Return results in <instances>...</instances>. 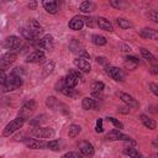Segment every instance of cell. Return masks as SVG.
<instances>
[{
    "instance_id": "f907efd6",
    "label": "cell",
    "mask_w": 158,
    "mask_h": 158,
    "mask_svg": "<svg viewBox=\"0 0 158 158\" xmlns=\"http://www.w3.org/2000/svg\"><path fill=\"white\" fill-rule=\"evenodd\" d=\"M156 158H158V153H157V157H156Z\"/></svg>"
},
{
    "instance_id": "4fadbf2b",
    "label": "cell",
    "mask_w": 158,
    "mask_h": 158,
    "mask_svg": "<svg viewBox=\"0 0 158 158\" xmlns=\"http://www.w3.org/2000/svg\"><path fill=\"white\" fill-rule=\"evenodd\" d=\"M36 107H37V102H36L35 100H28V101H26V102L21 106V109H20V111H19V116H22V117L27 118V117L36 110Z\"/></svg>"
},
{
    "instance_id": "f546056e",
    "label": "cell",
    "mask_w": 158,
    "mask_h": 158,
    "mask_svg": "<svg viewBox=\"0 0 158 158\" xmlns=\"http://www.w3.org/2000/svg\"><path fill=\"white\" fill-rule=\"evenodd\" d=\"M80 132H81V127H80V125L72 123V125L69 126V130H68V136H69L70 138H74V137H77Z\"/></svg>"
},
{
    "instance_id": "816d5d0a",
    "label": "cell",
    "mask_w": 158,
    "mask_h": 158,
    "mask_svg": "<svg viewBox=\"0 0 158 158\" xmlns=\"http://www.w3.org/2000/svg\"><path fill=\"white\" fill-rule=\"evenodd\" d=\"M157 139H158V137H157Z\"/></svg>"
},
{
    "instance_id": "44dd1931",
    "label": "cell",
    "mask_w": 158,
    "mask_h": 158,
    "mask_svg": "<svg viewBox=\"0 0 158 158\" xmlns=\"http://www.w3.org/2000/svg\"><path fill=\"white\" fill-rule=\"evenodd\" d=\"M139 36L143 37V38H148V40L158 41V30L149 28V27H144V28L139 30Z\"/></svg>"
},
{
    "instance_id": "8d00e7d4",
    "label": "cell",
    "mask_w": 158,
    "mask_h": 158,
    "mask_svg": "<svg viewBox=\"0 0 158 158\" xmlns=\"http://www.w3.org/2000/svg\"><path fill=\"white\" fill-rule=\"evenodd\" d=\"M106 120L109 121V122H111L116 128H118V130H121V128H123V123L122 122H120L117 118H115V117H106Z\"/></svg>"
},
{
    "instance_id": "277c9868",
    "label": "cell",
    "mask_w": 158,
    "mask_h": 158,
    "mask_svg": "<svg viewBox=\"0 0 158 158\" xmlns=\"http://www.w3.org/2000/svg\"><path fill=\"white\" fill-rule=\"evenodd\" d=\"M79 80H83V75H81V72L78 70V69H70L67 75L64 77V83H65V86L67 88H75L79 83Z\"/></svg>"
},
{
    "instance_id": "30bf717a",
    "label": "cell",
    "mask_w": 158,
    "mask_h": 158,
    "mask_svg": "<svg viewBox=\"0 0 158 158\" xmlns=\"http://www.w3.org/2000/svg\"><path fill=\"white\" fill-rule=\"evenodd\" d=\"M21 38L19 37V36H15V35H11V36H7L5 40H4V42H2V46H4V48H6V49H10L11 52L14 51V49H17V48H20V46H21Z\"/></svg>"
},
{
    "instance_id": "d4e9b609",
    "label": "cell",
    "mask_w": 158,
    "mask_h": 158,
    "mask_svg": "<svg viewBox=\"0 0 158 158\" xmlns=\"http://www.w3.org/2000/svg\"><path fill=\"white\" fill-rule=\"evenodd\" d=\"M139 53H141V56L143 57V59H146L147 62H149V63L153 64V65H157L158 59H157L148 49H146V48H139Z\"/></svg>"
},
{
    "instance_id": "1f68e13d",
    "label": "cell",
    "mask_w": 158,
    "mask_h": 158,
    "mask_svg": "<svg viewBox=\"0 0 158 158\" xmlns=\"http://www.w3.org/2000/svg\"><path fill=\"white\" fill-rule=\"evenodd\" d=\"M91 41H93V43L96 44V46H104V44H106V42H107V40H106L104 36H101V35H93V36H91Z\"/></svg>"
},
{
    "instance_id": "7c38bea8",
    "label": "cell",
    "mask_w": 158,
    "mask_h": 158,
    "mask_svg": "<svg viewBox=\"0 0 158 158\" xmlns=\"http://www.w3.org/2000/svg\"><path fill=\"white\" fill-rule=\"evenodd\" d=\"M78 148H79V152L84 156V157H89V158H91V157H94V154H95V148H94V146L89 142V141H80L79 142V144H78Z\"/></svg>"
},
{
    "instance_id": "7a4b0ae2",
    "label": "cell",
    "mask_w": 158,
    "mask_h": 158,
    "mask_svg": "<svg viewBox=\"0 0 158 158\" xmlns=\"http://www.w3.org/2000/svg\"><path fill=\"white\" fill-rule=\"evenodd\" d=\"M22 85V78L21 75H17L15 73H10V75L7 77L6 81L2 86V93H9V91H14L16 89H19Z\"/></svg>"
},
{
    "instance_id": "ab89813d",
    "label": "cell",
    "mask_w": 158,
    "mask_h": 158,
    "mask_svg": "<svg viewBox=\"0 0 158 158\" xmlns=\"http://www.w3.org/2000/svg\"><path fill=\"white\" fill-rule=\"evenodd\" d=\"M125 59H126L128 63H133L135 65H137V64L139 63V59H138L137 57H135V56H127Z\"/></svg>"
},
{
    "instance_id": "4dcf8cb0",
    "label": "cell",
    "mask_w": 158,
    "mask_h": 158,
    "mask_svg": "<svg viewBox=\"0 0 158 158\" xmlns=\"http://www.w3.org/2000/svg\"><path fill=\"white\" fill-rule=\"evenodd\" d=\"M116 23H117L118 27L122 28V30H128V28L132 27V23H131L127 19H123V17H117V19H116Z\"/></svg>"
},
{
    "instance_id": "83f0119b",
    "label": "cell",
    "mask_w": 158,
    "mask_h": 158,
    "mask_svg": "<svg viewBox=\"0 0 158 158\" xmlns=\"http://www.w3.org/2000/svg\"><path fill=\"white\" fill-rule=\"evenodd\" d=\"M79 10H80V12H83V14H89V12H91L93 10H95V4H94L93 1H83V2H80V5H79Z\"/></svg>"
},
{
    "instance_id": "52a82bcc",
    "label": "cell",
    "mask_w": 158,
    "mask_h": 158,
    "mask_svg": "<svg viewBox=\"0 0 158 158\" xmlns=\"http://www.w3.org/2000/svg\"><path fill=\"white\" fill-rule=\"evenodd\" d=\"M105 72L109 74V77L111 79H114L115 81H125L126 80V74L123 73L122 69L117 68V67H114V65H106L105 67Z\"/></svg>"
},
{
    "instance_id": "b9f144b4",
    "label": "cell",
    "mask_w": 158,
    "mask_h": 158,
    "mask_svg": "<svg viewBox=\"0 0 158 158\" xmlns=\"http://www.w3.org/2000/svg\"><path fill=\"white\" fill-rule=\"evenodd\" d=\"M149 90H151L156 96H158V84L151 83V84H149Z\"/></svg>"
},
{
    "instance_id": "cb8c5ba5",
    "label": "cell",
    "mask_w": 158,
    "mask_h": 158,
    "mask_svg": "<svg viewBox=\"0 0 158 158\" xmlns=\"http://www.w3.org/2000/svg\"><path fill=\"white\" fill-rule=\"evenodd\" d=\"M42 5H43V9H44L48 14L54 15V14L58 12V2L54 1V0H53V1H48V0H46V1L42 2Z\"/></svg>"
},
{
    "instance_id": "d6a6232c",
    "label": "cell",
    "mask_w": 158,
    "mask_h": 158,
    "mask_svg": "<svg viewBox=\"0 0 158 158\" xmlns=\"http://www.w3.org/2000/svg\"><path fill=\"white\" fill-rule=\"evenodd\" d=\"M60 93H62L63 95H65V96H68V98H73V99H74V98H77V96H78V94H79L75 89H73V88H67V86H65Z\"/></svg>"
},
{
    "instance_id": "e0dca14e",
    "label": "cell",
    "mask_w": 158,
    "mask_h": 158,
    "mask_svg": "<svg viewBox=\"0 0 158 158\" xmlns=\"http://www.w3.org/2000/svg\"><path fill=\"white\" fill-rule=\"evenodd\" d=\"M73 64L77 67V69L78 70H80L81 73H89L90 70H91V65H90V63L86 60V59H84V58H75L74 60H73Z\"/></svg>"
},
{
    "instance_id": "d590c367",
    "label": "cell",
    "mask_w": 158,
    "mask_h": 158,
    "mask_svg": "<svg viewBox=\"0 0 158 158\" xmlns=\"http://www.w3.org/2000/svg\"><path fill=\"white\" fill-rule=\"evenodd\" d=\"M84 156L80 152H67L60 158H83Z\"/></svg>"
},
{
    "instance_id": "60d3db41",
    "label": "cell",
    "mask_w": 158,
    "mask_h": 158,
    "mask_svg": "<svg viewBox=\"0 0 158 158\" xmlns=\"http://www.w3.org/2000/svg\"><path fill=\"white\" fill-rule=\"evenodd\" d=\"M83 20H84V23H85L88 27H93V26H94V19H93V17L85 16V17H83Z\"/></svg>"
},
{
    "instance_id": "f35d334b",
    "label": "cell",
    "mask_w": 158,
    "mask_h": 158,
    "mask_svg": "<svg viewBox=\"0 0 158 158\" xmlns=\"http://www.w3.org/2000/svg\"><path fill=\"white\" fill-rule=\"evenodd\" d=\"M104 131V126H102V118H98L96 120V125H95V132L101 133Z\"/></svg>"
},
{
    "instance_id": "f1b7e54d",
    "label": "cell",
    "mask_w": 158,
    "mask_h": 158,
    "mask_svg": "<svg viewBox=\"0 0 158 158\" xmlns=\"http://www.w3.org/2000/svg\"><path fill=\"white\" fill-rule=\"evenodd\" d=\"M123 153H125L126 156H128L130 158H144V157L142 156V153H141L138 149H136L135 147H126V148L123 149Z\"/></svg>"
},
{
    "instance_id": "6da1fadb",
    "label": "cell",
    "mask_w": 158,
    "mask_h": 158,
    "mask_svg": "<svg viewBox=\"0 0 158 158\" xmlns=\"http://www.w3.org/2000/svg\"><path fill=\"white\" fill-rule=\"evenodd\" d=\"M25 121H26V118L22 117V116L15 117L14 120H11V121L4 127L1 136H2V137H10V136L14 135L16 131H19L20 128H22V126L25 125Z\"/></svg>"
},
{
    "instance_id": "3957f363",
    "label": "cell",
    "mask_w": 158,
    "mask_h": 158,
    "mask_svg": "<svg viewBox=\"0 0 158 158\" xmlns=\"http://www.w3.org/2000/svg\"><path fill=\"white\" fill-rule=\"evenodd\" d=\"M105 138H106L107 141H123V142H126V143H130V147H135V146H136V141L132 139L130 136L122 133L118 128H114V130H111L110 132H107L106 136H105Z\"/></svg>"
},
{
    "instance_id": "5bb4252c",
    "label": "cell",
    "mask_w": 158,
    "mask_h": 158,
    "mask_svg": "<svg viewBox=\"0 0 158 158\" xmlns=\"http://www.w3.org/2000/svg\"><path fill=\"white\" fill-rule=\"evenodd\" d=\"M25 144L30 149H46V148H48V142H46L44 139H40V138L26 139Z\"/></svg>"
},
{
    "instance_id": "ac0fdd59",
    "label": "cell",
    "mask_w": 158,
    "mask_h": 158,
    "mask_svg": "<svg viewBox=\"0 0 158 158\" xmlns=\"http://www.w3.org/2000/svg\"><path fill=\"white\" fill-rule=\"evenodd\" d=\"M81 107L84 110H99L100 105H99V101L95 100L94 98H83L81 100Z\"/></svg>"
},
{
    "instance_id": "7dc6e473",
    "label": "cell",
    "mask_w": 158,
    "mask_h": 158,
    "mask_svg": "<svg viewBox=\"0 0 158 158\" xmlns=\"http://www.w3.org/2000/svg\"><path fill=\"white\" fill-rule=\"evenodd\" d=\"M118 47L121 48V51H123V52H130L131 51V47L130 46H127V44H118Z\"/></svg>"
},
{
    "instance_id": "8992f818",
    "label": "cell",
    "mask_w": 158,
    "mask_h": 158,
    "mask_svg": "<svg viewBox=\"0 0 158 158\" xmlns=\"http://www.w3.org/2000/svg\"><path fill=\"white\" fill-rule=\"evenodd\" d=\"M56 135V131L51 127H35V130H32L31 132V136L33 138H40V139H43V138H52L54 137Z\"/></svg>"
},
{
    "instance_id": "f6af8a7d",
    "label": "cell",
    "mask_w": 158,
    "mask_h": 158,
    "mask_svg": "<svg viewBox=\"0 0 158 158\" xmlns=\"http://www.w3.org/2000/svg\"><path fill=\"white\" fill-rule=\"evenodd\" d=\"M37 5H38V2H37V1H31V2H28V4H27V7H28L30 10H36Z\"/></svg>"
},
{
    "instance_id": "8fae6325",
    "label": "cell",
    "mask_w": 158,
    "mask_h": 158,
    "mask_svg": "<svg viewBox=\"0 0 158 158\" xmlns=\"http://www.w3.org/2000/svg\"><path fill=\"white\" fill-rule=\"evenodd\" d=\"M26 28L31 32V35L35 37V40H37L42 33H43V27L35 20V19H30L28 21H27V26H26Z\"/></svg>"
},
{
    "instance_id": "9a60e30c",
    "label": "cell",
    "mask_w": 158,
    "mask_h": 158,
    "mask_svg": "<svg viewBox=\"0 0 158 158\" xmlns=\"http://www.w3.org/2000/svg\"><path fill=\"white\" fill-rule=\"evenodd\" d=\"M46 59V54L41 49H35L26 57V63H41Z\"/></svg>"
},
{
    "instance_id": "2e32d148",
    "label": "cell",
    "mask_w": 158,
    "mask_h": 158,
    "mask_svg": "<svg viewBox=\"0 0 158 158\" xmlns=\"http://www.w3.org/2000/svg\"><path fill=\"white\" fill-rule=\"evenodd\" d=\"M46 106H47L48 109H51L52 111H62L60 107H67L64 104H62V102H60L56 96H53V95L47 96V99H46Z\"/></svg>"
},
{
    "instance_id": "bcb514c9",
    "label": "cell",
    "mask_w": 158,
    "mask_h": 158,
    "mask_svg": "<svg viewBox=\"0 0 158 158\" xmlns=\"http://www.w3.org/2000/svg\"><path fill=\"white\" fill-rule=\"evenodd\" d=\"M118 112L121 114H128L130 112V106H122V107H118Z\"/></svg>"
},
{
    "instance_id": "d6986e66",
    "label": "cell",
    "mask_w": 158,
    "mask_h": 158,
    "mask_svg": "<svg viewBox=\"0 0 158 158\" xmlns=\"http://www.w3.org/2000/svg\"><path fill=\"white\" fill-rule=\"evenodd\" d=\"M104 88H105V84L102 81H94L91 84V98L94 99H100L102 96V91H104Z\"/></svg>"
},
{
    "instance_id": "74e56055",
    "label": "cell",
    "mask_w": 158,
    "mask_h": 158,
    "mask_svg": "<svg viewBox=\"0 0 158 158\" xmlns=\"http://www.w3.org/2000/svg\"><path fill=\"white\" fill-rule=\"evenodd\" d=\"M147 17H148L151 21L158 23V11H154V10L148 11V12H147Z\"/></svg>"
},
{
    "instance_id": "4316f807",
    "label": "cell",
    "mask_w": 158,
    "mask_h": 158,
    "mask_svg": "<svg viewBox=\"0 0 158 158\" xmlns=\"http://www.w3.org/2000/svg\"><path fill=\"white\" fill-rule=\"evenodd\" d=\"M54 67H56V63H54L53 60H47V62L43 64V67H42V77H43V78L48 77V75L54 70Z\"/></svg>"
},
{
    "instance_id": "ffe728a7",
    "label": "cell",
    "mask_w": 158,
    "mask_h": 158,
    "mask_svg": "<svg viewBox=\"0 0 158 158\" xmlns=\"http://www.w3.org/2000/svg\"><path fill=\"white\" fill-rule=\"evenodd\" d=\"M118 96H120V99H121L127 106H130V107H139V102H138L137 99H135L132 95H130V94H127V93H120Z\"/></svg>"
},
{
    "instance_id": "836d02e7",
    "label": "cell",
    "mask_w": 158,
    "mask_h": 158,
    "mask_svg": "<svg viewBox=\"0 0 158 158\" xmlns=\"http://www.w3.org/2000/svg\"><path fill=\"white\" fill-rule=\"evenodd\" d=\"M19 31H20L21 36H22L25 40H27V41H32V42H35V41H36V40H35V37L31 35V32H30V31H28L26 27H21Z\"/></svg>"
},
{
    "instance_id": "484cf974",
    "label": "cell",
    "mask_w": 158,
    "mask_h": 158,
    "mask_svg": "<svg viewBox=\"0 0 158 158\" xmlns=\"http://www.w3.org/2000/svg\"><path fill=\"white\" fill-rule=\"evenodd\" d=\"M139 118H141L142 123H143L147 128H149V130H156L157 122H156L153 118H151L149 116H147V115H144V114H141V115H139Z\"/></svg>"
},
{
    "instance_id": "603a6c76",
    "label": "cell",
    "mask_w": 158,
    "mask_h": 158,
    "mask_svg": "<svg viewBox=\"0 0 158 158\" xmlns=\"http://www.w3.org/2000/svg\"><path fill=\"white\" fill-rule=\"evenodd\" d=\"M96 23H98L100 30H104V31H107V32H112L114 31V26H112L111 21H109L105 17H99L96 20Z\"/></svg>"
},
{
    "instance_id": "e575fe53",
    "label": "cell",
    "mask_w": 158,
    "mask_h": 158,
    "mask_svg": "<svg viewBox=\"0 0 158 158\" xmlns=\"http://www.w3.org/2000/svg\"><path fill=\"white\" fill-rule=\"evenodd\" d=\"M48 149H52L54 152H58L60 149V144H59V139H52L48 142Z\"/></svg>"
},
{
    "instance_id": "5b68a950",
    "label": "cell",
    "mask_w": 158,
    "mask_h": 158,
    "mask_svg": "<svg viewBox=\"0 0 158 158\" xmlns=\"http://www.w3.org/2000/svg\"><path fill=\"white\" fill-rule=\"evenodd\" d=\"M33 47L36 49H46V51H52L54 47V41L52 35H44L42 38L36 40L33 42Z\"/></svg>"
},
{
    "instance_id": "7402d4cb",
    "label": "cell",
    "mask_w": 158,
    "mask_h": 158,
    "mask_svg": "<svg viewBox=\"0 0 158 158\" xmlns=\"http://www.w3.org/2000/svg\"><path fill=\"white\" fill-rule=\"evenodd\" d=\"M84 20H83V17L81 16H74L72 20H69V22H68V27L70 28V30H73V31H79V30H81L83 27H84Z\"/></svg>"
},
{
    "instance_id": "7bdbcfd3",
    "label": "cell",
    "mask_w": 158,
    "mask_h": 158,
    "mask_svg": "<svg viewBox=\"0 0 158 158\" xmlns=\"http://www.w3.org/2000/svg\"><path fill=\"white\" fill-rule=\"evenodd\" d=\"M95 60H96V63H99V64H106V63H107L106 58L102 57V56H98V57L95 58Z\"/></svg>"
},
{
    "instance_id": "ba28073f",
    "label": "cell",
    "mask_w": 158,
    "mask_h": 158,
    "mask_svg": "<svg viewBox=\"0 0 158 158\" xmlns=\"http://www.w3.org/2000/svg\"><path fill=\"white\" fill-rule=\"evenodd\" d=\"M69 49H70L73 53L78 54V56H79V58H84V59H89V58H90L89 53L84 49L83 44H81L78 40H75V38L70 41V43H69Z\"/></svg>"
},
{
    "instance_id": "ee69618b",
    "label": "cell",
    "mask_w": 158,
    "mask_h": 158,
    "mask_svg": "<svg viewBox=\"0 0 158 158\" xmlns=\"http://www.w3.org/2000/svg\"><path fill=\"white\" fill-rule=\"evenodd\" d=\"M6 79H7V77H6V74H5V70H1V72H0V81H1V85L5 84Z\"/></svg>"
},
{
    "instance_id": "681fc988",
    "label": "cell",
    "mask_w": 158,
    "mask_h": 158,
    "mask_svg": "<svg viewBox=\"0 0 158 158\" xmlns=\"http://www.w3.org/2000/svg\"><path fill=\"white\" fill-rule=\"evenodd\" d=\"M151 73L158 75V65H153V67L151 68Z\"/></svg>"
},
{
    "instance_id": "9c48e42d",
    "label": "cell",
    "mask_w": 158,
    "mask_h": 158,
    "mask_svg": "<svg viewBox=\"0 0 158 158\" xmlns=\"http://www.w3.org/2000/svg\"><path fill=\"white\" fill-rule=\"evenodd\" d=\"M16 58H17V53H15V52L9 51V52L4 53L1 56V58H0V68H1V70H6L16 60Z\"/></svg>"
},
{
    "instance_id": "c3c4849f",
    "label": "cell",
    "mask_w": 158,
    "mask_h": 158,
    "mask_svg": "<svg viewBox=\"0 0 158 158\" xmlns=\"http://www.w3.org/2000/svg\"><path fill=\"white\" fill-rule=\"evenodd\" d=\"M109 4H110L112 7H116V9H118V7L121 6V4H120V2H117V1H112V0H111Z\"/></svg>"
}]
</instances>
